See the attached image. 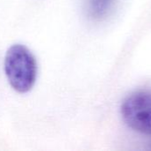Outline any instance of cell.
I'll return each mask as SVG.
<instances>
[{"label":"cell","instance_id":"cell-3","mask_svg":"<svg viewBox=\"0 0 151 151\" xmlns=\"http://www.w3.org/2000/svg\"><path fill=\"white\" fill-rule=\"evenodd\" d=\"M114 0H88L87 10L93 19H100L104 17L113 5Z\"/></svg>","mask_w":151,"mask_h":151},{"label":"cell","instance_id":"cell-1","mask_svg":"<svg viewBox=\"0 0 151 151\" xmlns=\"http://www.w3.org/2000/svg\"><path fill=\"white\" fill-rule=\"evenodd\" d=\"M4 73L11 87L19 93L28 92L35 85L37 65L34 55L22 44H13L6 51Z\"/></svg>","mask_w":151,"mask_h":151},{"label":"cell","instance_id":"cell-2","mask_svg":"<svg viewBox=\"0 0 151 151\" xmlns=\"http://www.w3.org/2000/svg\"><path fill=\"white\" fill-rule=\"evenodd\" d=\"M121 115L130 128L151 135V92L137 91L128 96L121 105Z\"/></svg>","mask_w":151,"mask_h":151}]
</instances>
